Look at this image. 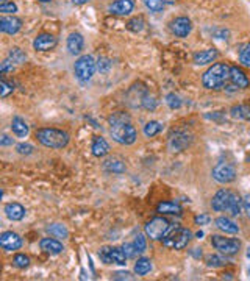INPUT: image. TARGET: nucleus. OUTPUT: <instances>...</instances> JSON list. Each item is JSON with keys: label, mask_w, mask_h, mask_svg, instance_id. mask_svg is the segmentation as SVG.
I'll return each mask as SVG.
<instances>
[{"label": "nucleus", "mask_w": 250, "mask_h": 281, "mask_svg": "<svg viewBox=\"0 0 250 281\" xmlns=\"http://www.w3.org/2000/svg\"><path fill=\"white\" fill-rule=\"evenodd\" d=\"M9 59H11L13 63H16V64H21V63H24L25 59H27V56L22 53V50L21 48H11V52H9Z\"/></svg>", "instance_id": "obj_34"}, {"label": "nucleus", "mask_w": 250, "mask_h": 281, "mask_svg": "<svg viewBox=\"0 0 250 281\" xmlns=\"http://www.w3.org/2000/svg\"><path fill=\"white\" fill-rule=\"evenodd\" d=\"M243 200H241V197H239L238 194H233V197H232V202H230V206H228V211L227 213L230 214V216H239L241 214V208H243Z\"/></svg>", "instance_id": "obj_29"}, {"label": "nucleus", "mask_w": 250, "mask_h": 281, "mask_svg": "<svg viewBox=\"0 0 250 281\" xmlns=\"http://www.w3.org/2000/svg\"><path fill=\"white\" fill-rule=\"evenodd\" d=\"M209 216H206V214H200V216H196L194 217V222L197 224V225H206V224H209Z\"/></svg>", "instance_id": "obj_46"}, {"label": "nucleus", "mask_w": 250, "mask_h": 281, "mask_svg": "<svg viewBox=\"0 0 250 281\" xmlns=\"http://www.w3.org/2000/svg\"><path fill=\"white\" fill-rule=\"evenodd\" d=\"M163 3H169V5H172V3H175V0H163Z\"/></svg>", "instance_id": "obj_52"}, {"label": "nucleus", "mask_w": 250, "mask_h": 281, "mask_svg": "<svg viewBox=\"0 0 250 281\" xmlns=\"http://www.w3.org/2000/svg\"><path fill=\"white\" fill-rule=\"evenodd\" d=\"M232 117L241 119V120H250V106L247 105H238L232 108Z\"/></svg>", "instance_id": "obj_28"}, {"label": "nucleus", "mask_w": 250, "mask_h": 281, "mask_svg": "<svg viewBox=\"0 0 250 281\" xmlns=\"http://www.w3.org/2000/svg\"><path fill=\"white\" fill-rule=\"evenodd\" d=\"M169 230H171V224H169V220L164 219V217H153L150 222H147L144 232L146 234L153 239V240H163L166 237V234L169 233Z\"/></svg>", "instance_id": "obj_6"}, {"label": "nucleus", "mask_w": 250, "mask_h": 281, "mask_svg": "<svg viewBox=\"0 0 250 281\" xmlns=\"http://www.w3.org/2000/svg\"><path fill=\"white\" fill-rule=\"evenodd\" d=\"M133 9V2L132 0H117L111 6H109V11L117 16H127L132 13Z\"/></svg>", "instance_id": "obj_19"}, {"label": "nucleus", "mask_w": 250, "mask_h": 281, "mask_svg": "<svg viewBox=\"0 0 250 281\" xmlns=\"http://www.w3.org/2000/svg\"><path fill=\"white\" fill-rule=\"evenodd\" d=\"M55 46H56V38L49 33H43L36 36V39L33 41L35 50H39V52H49V50H52Z\"/></svg>", "instance_id": "obj_13"}, {"label": "nucleus", "mask_w": 250, "mask_h": 281, "mask_svg": "<svg viewBox=\"0 0 250 281\" xmlns=\"http://www.w3.org/2000/svg\"><path fill=\"white\" fill-rule=\"evenodd\" d=\"M39 247H41V250H44V252L49 253V255H59L64 250L63 244L59 242V240H56V239H52V237L41 239Z\"/></svg>", "instance_id": "obj_16"}, {"label": "nucleus", "mask_w": 250, "mask_h": 281, "mask_svg": "<svg viewBox=\"0 0 250 281\" xmlns=\"http://www.w3.org/2000/svg\"><path fill=\"white\" fill-rule=\"evenodd\" d=\"M113 278L114 280H133V277L130 275L128 272H117V274H114Z\"/></svg>", "instance_id": "obj_48"}, {"label": "nucleus", "mask_w": 250, "mask_h": 281, "mask_svg": "<svg viewBox=\"0 0 250 281\" xmlns=\"http://www.w3.org/2000/svg\"><path fill=\"white\" fill-rule=\"evenodd\" d=\"M143 106L146 108V109H155V106H156V102H155V98L153 97H150L149 94H146L144 97H143Z\"/></svg>", "instance_id": "obj_43"}, {"label": "nucleus", "mask_w": 250, "mask_h": 281, "mask_svg": "<svg viewBox=\"0 0 250 281\" xmlns=\"http://www.w3.org/2000/svg\"><path fill=\"white\" fill-rule=\"evenodd\" d=\"M206 264L209 267H222V266L227 264V261L221 256H217V255H211V256L206 258Z\"/></svg>", "instance_id": "obj_37"}, {"label": "nucleus", "mask_w": 250, "mask_h": 281, "mask_svg": "<svg viewBox=\"0 0 250 281\" xmlns=\"http://www.w3.org/2000/svg\"><path fill=\"white\" fill-rule=\"evenodd\" d=\"M47 232L50 233V234H53L55 237H67V228L64 227V225H61V224H53V225H50L49 228H47Z\"/></svg>", "instance_id": "obj_31"}, {"label": "nucleus", "mask_w": 250, "mask_h": 281, "mask_svg": "<svg viewBox=\"0 0 250 281\" xmlns=\"http://www.w3.org/2000/svg\"><path fill=\"white\" fill-rule=\"evenodd\" d=\"M156 213L161 214H172V216H182L183 209L175 202H163L156 206Z\"/></svg>", "instance_id": "obj_24"}, {"label": "nucleus", "mask_w": 250, "mask_h": 281, "mask_svg": "<svg viewBox=\"0 0 250 281\" xmlns=\"http://www.w3.org/2000/svg\"><path fill=\"white\" fill-rule=\"evenodd\" d=\"M91 150H93V155H94V156L102 158V156H105V155L109 153V144L105 140V138L97 136V138H94V140H93Z\"/></svg>", "instance_id": "obj_20"}, {"label": "nucleus", "mask_w": 250, "mask_h": 281, "mask_svg": "<svg viewBox=\"0 0 250 281\" xmlns=\"http://www.w3.org/2000/svg\"><path fill=\"white\" fill-rule=\"evenodd\" d=\"M122 250H124V253L127 255V258H136V255L139 253V250L136 248L135 242L133 244H124Z\"/></svg>", "instance_id": "obj_38"}, {"label": "nucleus", "mask_w": 250, "mask_h": 281, "mask_svg": "<svg viewBox=\"0 0 250 281\" xmlns=\"http://www.w3.org/2000/svg\"><path fill=\"white\" fill-rule=\"evenodd\" d=\"M239 61H241L244 66L250 67V43L241 48V52H239Z\"/></svg>", "instance_id": "obj_36"}, {"label": "nucleus", "mask_w": 250, "mask_h": 281, "mask_svg": "<svg viewBox=\"0 0 250 281\" xmlns=\"http://www.w3.org/2000/svg\"><path fill=\"white\" fill-rule=\"evenodd\" d=\"M230 83L238 89H244L249 86V78L241 69L233 66V67H230Z\"/></svg>", "instance_id": "obj_15"}, {"label": "nucleus", "mask_w": 250, "mask_h": 281, "mask_svg": "<svg viewBox=\"0 0 250 281\" xmlns=\"http://www.w3.org/2000/svg\"><path fill=\"white\" fill-rule=\"evenodd\" d=\"M216 227L221 230V232L228 233V234H236L239 232L238 225L233 222V220H230L228 217H217L216 219Z\"/></svg>", "instance_id": "obj_23"}, {"label": "nucleus", "mask_w": 250, "mask_h": 281, "mask_svg": "<svg viewBox=\"0 0 250 281\" xmlns=\"http://www.w3.org/2000/svg\"><path fill=\"white\" fill-rule=\"evenodd\" d=\"M13 264L17 267V269H27L30 266V258L24 253H17L14 258H13Z\"/></svg>", "instance_id": "obj_33"}, {"label": "nucleus", "mask_w": 250, "mask_h": 281, "mask_svg": "<svg viewBox=\"0 0 250 281\" xmlns=\"http://www.w3.org/2000/svg\"><path fill=\"white\" fill-rule=\"evenodd\" d=\"M135 245L136 248L139 250V253H144L146 248H147V242H146V237L143 234H138L136 239H135Z\"/></svg>", "instance_id": "obj_42"}, {"label": "nucleus", "mask_w": 250, "mask_h": 281, "mask_svg": "<svg viewBox=\"0 0 250 281\" xmlns=\"http://www.w3.org/2000/svg\"><path fill=\"white\" fill-rule=\"evenodd\" d=\"M243 203H244V209H246V213H247V216H249V219H250V194H249V195H246V198L243 200Z\"/></svg>", "instance_id": "obj_49"}, {"label": "nucleus", "mask_w": 250, "mask_h": 281, "mask_svg": "<svg viewBox=\"0 0 250 281\" xmlns=\"http://www.w3.org/2000/svg\"><path fill=\"white\" fill-rule=\"evenodd\" d=\"M13 61L11 59H5V61L2 63V66H0V70H2V72H6V70H13Z\"/></svg>", "instance_id": "obj_47"}, {"label": "nucleus", "mask_w": 250, "mask_h": 281, "mask_svg": "<svg viewBox=\"0 0 250 281\" xmlns=\"http://www.w3.org/2000/svg\"><path fill=\"white\" fill-rule=\"evenodd\" d=\"M5 214L9 220H22L25 216V208L21 203H8L5 205Z\"/></svg>", "instance_id": "obj_18"}, {"label": "nucleus", "mask_w": 250, "mask_h": 281, "mask_svg": "<svg viewBox=\"0 0 250 281\" xmlns=\"http://www.w3.org/2000/svg\"><path fill=\"white\" fill-rule=\"evenodd\" d=\"M13 89H14L13 83H8L6 80H2L0 82V97H6L9 93H13Z\"/></svg>", "instance_id": "obj_39"}, {"label": "nucleus", "mask_w": 250, "mask_h": 281, "mask_svg": "<svg viewBox=\"0 0 250 281\" xmlns=\"http://www.w3.org/2000/svg\"><path fill=\"white\" fill-rule=\"evenodd\" d=\"M217 50L214 48H209V50H202V52H199L194 55V63L199 64V66H205V64H209L213 63L214 59L217 58Z\"/></svg>", "instance_id": "obj_21"}, {"label": "nucleus", "mask_w": 250, "mask_h": 281, "mask_svg": "<svg viewBox=\"0 0 250 281\" xmlns=\"http://www.w3.org/2000/svg\"><path fill=\"white\" fill-rule=\"evenodd\" d=\"M127 28L130 30V32H133V33H139V32H141V30L144 28L143 17H133V19H130V21L127 22Z\"/></svg>", "instance_id": "obj_32"}, {"label": "nucleus", "mask_w": 250, "mask_h": 281, "mask_svg": "<svg viewBox=\"0 0 250 281\" xmlns=\"http://www.w3.org/2000/svg\"><path fill=\"white\" fill-rule=\"evenodd\" d=\"M247 258L250 259V248H249V252H247Z\"/></svg>", "instance_id": "obj_53"}, {"label": "nucleus", "mask_w": 250, "mask_h": 281, "mask_svg": "<svg viewBox=\"0 0 250 281\" xmlns=\"http://www.w3.org/2000/svg\"><path fill=\"white\" fill-rule=\"evenodd\" d=\"M191 142V136L185 132H177L174 136H171V148L174 150H183Z\"/></svg>", "instance_id": "obj_22"}, {"label": "nucleus", "mask_w": 250, "mask_h": 281, "mask_svg": "<svg viewBox=\"0 0 250 281\" xmlns=\"http://www.w3.org/2000/svg\"><path fill=\"white\" fill-rule=\"evenodd\" d=\"M17 6L13 2H3L0 5V13H16Z\"/></svg>", "instance_id": "obj_44"}, {"label": "nucleus", "mask_w": 250, "mask_h": 281, "mask_svg": "<svg viewBox=\"0 0 250 281\" xmlns=\"http://www.w3.org/2000/svg\"><path fill=\"white\" fill-rule=\"evenodd\" d=\"M111 136L117 144L132 145L138 138V133H136V128L132 124L124 120V122L111 124Z\"/></svg>", "instance_id": "obj_3"}, {"label": "nucleus", "mask_w": 250, "mask_h": 281, "mask_svg": "<svg viewBox=\"0 0 250 281\" xmlns=\"http://www.w3.org/2000/svg\"><path fill=\"white\" fill-rule=\"evenodd\" d=\"M99 256L105 264L125 266V261H127V255L124 253V250L117 248V247H103V248H100L99 250Z\"/></svg>", "instance_id": "obj_8"}, {"label": "nucleus", "mask_w": 250, "mask_h": 281, "mask_svg": "<svg viewBox=\"0 0 250 281\" xmlns=\"http://www.w3.org/2000/svg\"><path fill=\"white\" fill-rule=\"evenodd\" d=\"M233 194L235 192H232V190H228V189H221L219 192H216V195L211 200L213 209L217 211V213H221V211H228V206H230V202H232Z\"/></svg>", "instance_id": "obj_10"}, {"label": "nucleus", "mask_w": 250, "mask_h": 281, "mask_svg": "<svg viewBox=\"0 0 250 281\" xmlns=\"http://www.w3.org/2000/svg\"><path fill=\"white\" fill-rule=\"evenodd\" d=\"M11 130H13V133L17 136V138H25L28 135V125L24 119L21 117H14L13 119V122H11Z\"/></svg>", "instance_id": "obj_26"}, {"label": "nucleus", "mask_w": 250, "mask_h": 281, "mask_svg": "<svg viewBox=\"0 0 250 281\" xmlns=\"http://www.w3.org/2000/svg\"><path fill=\"white\" fill-rule=\"evenodd\" d=\"M41 2H44V3H47V2H50V0H41Z\"/></svg>", "instance_id": "obj_54"}, {"label": "nucleus", "mask_w": 250, "mask_h": 281, "mask_svg": "<svg viewBox=\"0 0 250 281\" xmlns=\"http://www.w3.org/2000/svg\"><path fill=\"white\" fill-rule=\"evenodd\" d=\"M144 3H146V6L150 9V11H153V13L163 11V8H164L163 0H144Z\"/></svg>", "instance_id": "obj_35"}, {"label": "nucleus", "mask_w": 250, "mask_h": 281, "mask_svg": "<svg viewBox=\"0 0 250 281\" xmlns=\"http://www.w3.org/2000/svg\"><path fill=\"white\" fill-rule=\"evenodd\" d=\"M230 82V67L225 63H216L202 77V83L206 89H225Z\"/></svg>", "instance_id": "obj_1"}, {"label": "nucleus", "mask_w": 250, "mask_h": 281, "mask_svg": "<svg viewBox=\"0 0 250 281\" xmlns=\"http://www.w3.org/2000/svg\"><path fill=\"white\" fill-rule=\"evenodd\" d=\"M0 247L6 250V252H14V250H19L22 247V237L17 233L5 232L0 236Z\"/></svg>", "instance_id": "obj_11"}, {"label": "nucleus", "mask_w": 250, "mask_h": 281, "mask_svg": "<svg viewBox=\"0 0 250 281\" xmlns=\"http://www.w3.org/2000/svg\"><path fill=\"white\" fill-rule=\"evenodd\" d=\"M161 128H163V125L159 122H156V120H150V122H147L144 127V135L147 138H153L161 132Z\"/></svg>", "instance_id": "obj_30"}, {"label": "nucleus", "mask_w": 250, "mask_h": 281, "mask_svg": "<svg viewBox=\"0 0 250 281\" xmlns=\"http://www.w3.org/2000/svg\"><path fill=\"white\" fill-rule=\"evenodd\" d=\"M36 138L49 148H63L69 144V135L58 128H39L36 130Z\"/></svg>", "instance_id": "obj_2"}, {"label": "nucleus", "mask_w": 250, "mask_h": 281, "mask_svg": "<svg viewBox=\"0 0 250 281\" xmlns=\"http://www.w3.org/2000/svg\"><path fill=\"white\" fill-rule=\"evenodd\" d=\"M191 21H189L188 17H177L174 19V21L171 22V30H172V33L178 38H186L189 33H191Z\"/></svg>", "instance_id": "obj_12"}, {"label": "nucleus", "mask_w": 250, "mask_h": 281, "mask_svg": "<svg viewBox=\"0 0 250 281\" xmlns=\"http://www.w3.org/2000/svg\"><path fill=\"white\" fill-rule=\"evenodd\" d=\"M103 169L106 170V172H111V174H124L127 167H125L124 161H121V159L109 158L103 163Z\"/></svg>", "instance_id": "obj_25"}, {"label": "nucleus", "mask_w": 250, "mask_h": 281, "mask_svg": "<svg viewBox=\"0 0 250 281\" xmlns=\"http://www.w3.org/2000/svg\"><path fill=\"white\" fill-rule=\"evenodd\" d=\"M96 67H97V63L94 61V58L91 55H83L80 56L77 61H75V66H74V72H75V77L80 80V82H88V80H91L94 72H96Z\"/></svg>", "instance_id": "obj_5"}, {"label": "nucleus", "mask_w": 250, "mask_h": 281, "mask_svg": "<svg viewBox=\"0 0 250 281\" xmlns=\"http://www.w3.org/2000/svg\"><path fill=\"white\" fill-rule=\"evenodd\" d=\"M211 244L217 252H221L222 255H227V256L236 255L239 252V248H241V242H239L238 239L224 237V236H217V234L211 237Z\"/></svg>", "instance_id": "obj_7"}, {"label": "nucleus", "mask_w": 250, "mask_h": 281, "mask_svg": "<svg viewBox=\"0 0 250 281\" xmlns=\"http://www.w3.org/2000/svg\"><path fill=\"white\" fill-rule=\"evenodd\" d=\"M85 46V39L80 33H71L67 38V50L72 55H78L83 50Z\"/></svg>", "instance_id": "obj_17"}, {"label": "nucleus", "mask_w": 250, "mask_h": 281, "mask_svg": "<svg viewBox=\"0 0 250 281\" xmlns=\"http://www.w3.org/2000/svg\"><path fill=\"white\" fill-rule=\"evenodd\" d=\"M3 2H6V0H2V3H3Z\"/></svg>", "instance_id": "obj_55"}, {"label": "nucleus", "mask_w": 250, "mask_h": 281, "mask_svg": "<svg viewBox=\"0 0 250 281\" xmlns=\"http://www.w3.org/2000/svg\"><path fill=\"white\" fill-rule=\"evenodd\" d=\"M213 178L219 183H232L236 178V169L233 164L228 163H219L214 169H213Z\"/></svg>", "instance_id": "obj_9"}, {"label": "nucleus", "mask_w": 250, "mask_h": 281, "mask_svg": "<svg viewBox=\"0 0 250 281\" xmlns=\"http://www.w3.org/2000/svg\"><path fill=\"white\" fill-rule=\"evenodd\" d=\"M189 240H191V232L186 228H175L174 232H171L169 234H166V237L163 239V245L172 250H183Z\"/></svg>", "instance_id": "obj_4"}, {"label": "nucleus", "mask_w": 250, "mask_h": 281, "mask_svg": "<svg viewBox=\"0 0 250 281\" xmlns=\"http://www.w3.org/2000/svg\"><path fill=\"white\" fill-rule=\"evenodd\" d=\"M16 150H17V153H21V155H30V153H33V145H30V144H19L17 147H16Z\"/></svg>", "instance_id": "obj_45"}, {"label": "nucleus", "mask_w": 250, "mask_h": 281, "mask_svg": "<svg viewBox=\"0 0 250 281\" xmlns=\"http://www.w3.org/2000/svg\"><path fill=\"white\" fill-rule=\"evenodd\" d=\"M22 27V21L19 17L14 16H8L0 19V30L6 35H16Z\"/></svg>", "instance_id": "obj_14"}, {"label": "nucleus", "mask_w": 250, "mask_h": 281, "mask_svg": "<svg viewBox=\"0 0 250 281\" xmlns=\"http://www.w3.org/2000/svg\"><path fill=\"white\" fill-rule=\"evenodd\" d=\"M72 2H74V5H83L88 2V0H72Z\"/></svg>", "instance_id": "obj_51"}, {"label": "nucleus", "mask_w": 250, "mask_h": 281, "mask_svg": "<svg viewBox=\"0 0 250 281\" xmlns=\"http://www.w3.org/2000/svg\"><path fill=\"white\" fill-rule=\"evenodd\" d=\"M152 270V261L149 258H139L135 264V274L139 277H146Z\"/></svg>", "instance_id": "obj_27"}, {"label": "nucleus", "mask_w": 250, "mask_h": 281, "mask_svg": "<svg viewBox=\"0 0 250 281\" xmlns=\"http://www.w3.org/2000/svg\"><path fill=\"white\" fill-rule=\"evenodd\" d=\"M0 145H13V138H8V136H2L0 139Z\"/></svg>", "instance_id": "obj_50"}, {"label": "nucleus", "mask_w": 250, "mask_h": 281, "mask_svg": "<svg viewBox=\"0 0 250 281\" xmlns=\"http://www.w3.org/2000/svg\"><path fill=\"white\" fill-rule=\"evenodd\" d=\"M166 102H167L169 108H172V109L182 106V100H180V97L175 95V94H169V95L166 97Z\"/></svg>", "instance_id": "obj_40"}, {"label": "nucleus", "mask_w": 250, "mask_h": 281, "mask_svg": "<svg viewBox=\"0 0 250 281\" xmlns=\"http://www.w3.org/2000/svg\"><path fill=\"white\" fill-rule=\"evenodd\" d=\"M97 67H99L100 72H108V70L111 69V61H109L108 58H99Z\"/></svg>", "instance_id": "obj_41"}]
</instances>
